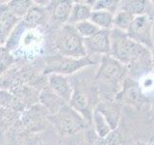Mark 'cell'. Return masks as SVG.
<instances>
[{"label": "cell", "mask_w": 154, "mask_h": 145, "mask_svg": "<svg viewBox=\"0 0 154 145\" xmlns=\"http://www.w3.org/2000/svg\"><path fill=\"white\" fill-rule=\"evenodd\" d=\"M74 27L76 29L77 33H78L84 40L85 39L91 38V36H94V34H96L100 30V29L96 25H94L91 21H86L76 23L74 24Z\"/></svg>", "instance_id": "cell-24"}, {"label": "cell", "mask_w": 154, "mask_h": 145, "mask_svg": "<svg viewBox=\"0 0 154 145\" xmlns=\"http://www.w3.org/2000/svg\"><path fill=\"white\" fill-rule=\"evenodd\" d=\"M148 1L144 0H125L119 2V11H124L133 16H141V14H147L146 11L148 10Z\"/></svg>", "instance_id": "cell-19"}, {"label": "cell", "mask_w": 154, "mask_h": 145, "mask_svg": "<svg viewBox=\"0 0 154 145\" xmlns=\"http://www.w3.org/2000/svg\"><path fill=\"white\" fill-rule=\"evenodd\" d=\"M0 108L14 111L17 113H22L27 108L16 95L5 89H0Z\"/></svg>", "instance_id": "cell-16"}, {"label": "cell", "mask_w": 154, "mask_h": 145, "mask_svg": "<svg viewBox=\"0 0 154 145\" xmlns=\"http://www.w3.org/2000/svg\"><path fill=\"white\" fill-rule=\"evenodd\" d=\"M126 34L133 41L146 47L148 50H151L154 47L153 22L148 14L135 17L126 30Z\"/></svg>", "instance_id": "cell-6"}, {"label": "cell", "mask_w": 154, "mask_h": 145, "mask_svg": "<svg viewBox=\"0 0 154 145\" xmlns=\"http://www.w3.org/2000/svg\"><path fill=\"white\" fill-rule=\"evenodd\" d=\"M96 63L97 62L89 55L82 58H72L56 54L46 58L42 74L46 76L50 74H59L69 76Z\"/></svg>", "instance_id": "cell-4"}, {"label": "cell", "mask_w": 154, "mask_h": 145, "mask_svg": "<svg viewBox=\"0 0 154 145\" xmlns=\"http://www.w3.org/2000/svg\"><path fill=\"white\" fill-rule=\"evenodd\" d=\"M119 0H97L94 1L93 10H101L116 14L119 8Z\"/></svg>", "instance_id": "cell-25"}, {"label": "cell", "mask_w": 154, "mask_h": 145, "mask_svg": "<svg viewBox=\"0 0 154 145\" xmlns=\"http://www.w3.org/2000/svg\"><path fill=\"white\" fill-rule=\"evenodd\" d=\"M91 123H93V128L95 130V133L101 138H105L113 130L110 124L107 122V120L104 118V116L94 109L93 112Z\"/></svg>", "instance_id": "cell-21"}, {"label": "cell", "mask_w": 154, "mask_h": 145, "mask_svg": "<svg viewBox=\"0 0 154 145\" xmlns=\"http://www.w3.org/2000/svg\"><path fill=\"white\" fill-rule=\"evenodd\" d=\"M152 112H153V115H154V104L152 105Z\"/></svg>", "instance_id": "cell-30"}, {"label": "cell", "mask_w": 154, "mask_h": 145, "mask_svg": "<svg viewBox=\"0 0 154 145\" xmlns=\"http://www.w3.org/2000/svg\"><path fill=\"white\" fill-rule=\"evenodd\" d=\"M127 69L122 63L116 60L113 56L103 55L100 58L99 67L96 72L95 79L105 86L116 87L119 82L124 81Z\"/></svg>", "instance_id": "cell-5"}, {"label": "cell", "mask_w": 154, "mask_h": 145, "mask_svg": "<svg viewBox=\"0 0 154 145\" xmlns=\"http://www.w3.org/2000/svg\"><path fill=\"white\" fill-rule=\"evenodd\" d=\"M140 87H141L142 92L144 93H149L154 90V76L151 74H148L146 76H143L141 79H140Z\"/></svg>", "instance_id": "cell-27"}, {"label": "cell", "mask_w": 154, "mask_h": 145, "mask_svg": "<svg viewBox=\"0 0 154 145\" xmlns=\"http://www.w3.org/2000/svg\"><path fill=\"white\" fill-rule=\"evenodd\" d=\"M151 53H152V68H153V70H154V47L151 50Z\"/></svg>", "instance_id": "cell-28"}, {"label": "cell", "mask_w": 154, "mask_h": 145, "mask_svg": "<svg viewBox=\"0 0 154 145\" xmlns=\"http://www.w3.org/2000/svg\"><path fill=\"white\" fill-rule=\"evenodd\" d=\"M20 21L9 11L6 3L0 4V46L6 45L14 29Z\"/></svg>", "instance_id": "cell-11"}, {"label": "cell", "mask_w": 154, "mask_h": 145, "mask_svg": "<svg viewBox=\"0 0 154 145\" xmlns=\"http://www.w3.org/2000/svg\"><path fill=\"white\" fill-rule=\"evenodd\" d=\"M16 61V58L11 51H9L5 47L0 46V76L8 72Z\"/></svg>", "instance_id": "cell-23"}, {"label": "cell", "mask_w": 154, "mask_h": 145, "mask_svg": "<svg viewBox=\"0 0 154 145\" xmlns=\"http://www.w3.org/2000/svg\"><path fill=\"white\" fill-rule=\"evenodd\" d=\"M88 1H78L73 2V6L70 13V17L67 23L74 25L76 23L82 21H90L91 14L93 12V6L94 1H91V4Z\"/></svg>", "instance_id": "cell-15"}, {"label": "cell", "mask_w": 154, "mask_h": 145, "mask_svg": "<svg viewBox=\"0 0 154 145\" xmlns=\"http://www.w3.org/2000/svg\"><path fill=\"white\" fill-rule=\"evenodd\" d=\"M21 125L29 132L37 133L45 130L48 121V113L45 108L38 103L27 108L20 114Z\"/></svg>", "instance_id": "cell-7"}, {"label": "cell", "mask_w": 154, "mask_h": 145, "mask_svg": "<svg viewBox=\"0 0 154 145\" xmlns=\"http://www.w3.org/2000/svg\"><path fill=\"white\" fill-rule=\"evenodd\" d=\"M46 21V13L45 8L38 7L34 3V6L29 10L26 16L23 18L22 21L27 25V27L35 28L42 25Z\"/></svg>", "instance_id": "cell-18"}, {"label": "cell", "mask_w": 154, "mask_h": 145, "mask_svg": "<svg viewBox=\"0 0 154 145\" xmlns=\"http://www.w3.org/2000/svg\"><path fill=\"white\" fill-rule=\"evenodd\" d=\"M9 11L11 12L14 17L18 19H23L33 6L34 1L31 0H12V1L6 2Z\"/></svg>", "instance_id": "cell-20"}, {"label": "cell", "mask_w": 154, "mask_h": 145, "mask_svg": "<svg viewBox=\"0 0 154 145\" xmlns=\"http://www.w3.org/2000/svg\"><path fill=\"white\" fill-rule=\"evenodd\" d=\"M111 56L126 67L127 72L143 76L150 74L152 68V53L137 42L133 41L126 32L113 28L111 30Z\"/></svg>", "instance_id": "cell-1"}, {"label": "cell", "mask_w": 154, "mask_h": 145, "mask_svg": "<svg viewBox=\"0 0 154 145\" xmlns=\"http://www.w3.org/2000/svg\"><path fill=\"white\" fill-rule=\"evenodd\" d=\"M53 44L59 55L72 58L88 56L84 39L77 33L74 25L71 24L66 23L61 26L56 33Z\"/></svg>", "instance_id": "cell-2"}, {"label": "cell", "mask_w": 154, "mask_h": 145, "mask_svg": "<svg viewBox=\"0 0 154 145\" xmlns=\"http://www.w3.org/2000/svg\"><path fill=\"white\" fill-rule=\"evenodd\" d=\"M135 18V16L124 11H119L114 16V28L126 32L130 24Z\"/></svg>", "instance_id": "cell-22"}, {"label": "cell", "mask_w": 154, "mask_h": 145, "mask_svg": "<svg viewBox=\"0 0 154 145\" xmlns=\"http://www.w3.org/2000/svg\"><path fill=\"white\" fill-rule=\"evenodd\" d=\"M94 109L104 116V118L110 124L112 130L118 129L120 120V108L117 104L110 101L100 102L94 106Z\"/></svg>", "instance_id": "cell-14"}, {"label": "cell", "mask_w": 154, "mask_h": 145, "mask_svg": "<svg viewBox=\"0 0 154 145\" xmlns=\"http://www.w3.org/2000/svg\"><path fill=\"white\" fill-rule=\"evenodd\" d=\"M69 105L73 109H75L77 112L83 116L89 124L91 123L94 109L91 108V100L86 91H83L82 89L73 88V93H72Z\"/></svg>", "instance_id": "cell-10"}, {"label": "cell", "mask_w": 154, "mask_h": 145, "mask_svg": "<svg viewBox=\"0 0 154 145\" xmlns=\"http://www.w3.org/2000/svg\"><path fill=\"white\" fill-rule=\"evenodd\" d=\"M72 6H73V1L71 0H58V1H50L47 9L52 21L55 23L64 25L69 21Z\"/></svg>", "instance_id": "cell-12"}, {"label": "cell", "mask_w": 154, "mask_h": 145, "mask_svg": "<svg viewBox=\"0 0 154 145\" xmlns=\"http://www.w3.org/2000/svg\"><path fill=\"white\" fill-rule=\"evenodd\" d=\"M48 121L53 124L57 133L63 137L73 135L89 128L91 125L69 104H65L56 114L48 116Z\"/></svg>", "instance_id": "cell-3"}, {"label": "cell", "mask_w": 154, "mask_h": 145, "mask_svg": "<svg viewBox=\"0 0 154 145\" xmlns=\"http://www.w3.org/2000/svg\"><path fill=\"white\" fill-rule=\"evenodd\" d=\"M89 56L109 55L111 53V30H100L91 38L84 40Z\"/></svg>", "instance_id": "cell-8"}, {"label": "cell", "mask_w": 154, "mask_h": 145, "mask_svg": "<svg viewBox=\"0 0 154 145\" xmlns=\"http://www.w3.org/2000/svg\"><path fill=\"white\" fill-rule=\"evenodd\" d=\"M38 103H40L43 108L47 111L48 116L56 114L60 108L64 105V101L61 100L57 95H55L51 89L47 85L45 86L40 91V95H38Z\"/></svg>", "instance_id": "cell-13"}, {"label": "cell", "mask_w": 154, "mask_h": 145, "mask_svg": "<svg viewBox=\"0 0 154 145\" xmlns=\"http://www.w3.org/2000/svg\"><path fill=\"white\" fill-rule=\"evenodd\" d=\"M104 141L106 145H123V135L118 128L113 130L104 138Z\"/></svg>", "instance_id": "cell-26"}, {"label": "cell", "mask_w": 154, "mask_h": 145, "mask_svg": "<svg viewBox=\"0 0 154 145\" xmlns=\"http://www.w3.org/2000/svg\"><path fill=\"white\" fill-rule=\"evenodd\" d=\"M114 16L115 14L106 11L93 10V12L91 14L90 21L99 29L112 30L114 28Z\"/></svg>", "instance_id": "cell-17"}, {"label": "cell", "mask_w": 154, "mask_h": 145, "mask_svg": "<svg viewBox=\"0 0 154 145\" xmlns=\"http://www.w3.org/2000/svg\"><path fill=\"white\" fill-rule=\"evenodd\" d=\"M135 145H148V144L146 143V142H143V141H138V142L135 143Z\"/></svg>", "instance_id": "cell-29"}, {"label": "cell", "mask_w": 154, "mask_h": 145, "mask_svg": "<svg viewBox=\"0 0 154 145\" xmlns=\"http://www.w3.org/2000/svg\"><path fill=\"white\" fill-rule=\"evenodd\" d=\"M153 145H154V143H153Z\"/></svg>", "instance_id": "cell-31"}, {"label": "cell", "mask_w": 154, "mask_h": 145, "mask_svg": "<svg viewBox=\"0 0 154 145\" xmlns=\"http://www.w3.org/2000/svg\"><path fill=\"white\" fill-rule=\"evenodd\" d=\"M47 86L65 103L69 104L73 93V87L69 76L59 74H50L47 76Z\"/></svg>", "instance_id": "cell-9"}]
</instances>
